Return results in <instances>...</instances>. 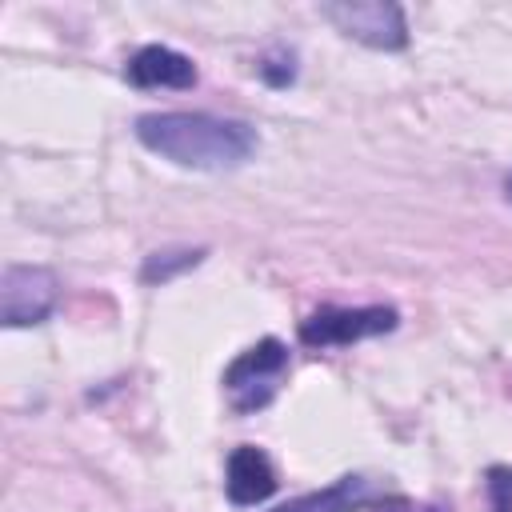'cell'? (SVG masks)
Listing matches in <instances>:
<instances>
[{
	"mask_svg": "<svg viewBox=\"0 0 512 512\" xmlns=\"http://www.w3.org/2000/svg\"><path fill=\"white\" fill-rule=\"evenodd\" d=\"M320 16L336 24L348 40L368 44L376 52H400L408 44L404 12L392 0H332L320 8Z\"/></svg>",
	"mask_w": 512,
	"mask_h": 512,
	"instance_id": "2",
	"label": "cell"
},
{
	"mask_svg": "<svg viewBox=\"0 0 512 512\" xmlns=\"http://www.w3.org/2000/svg\"><path fill=\"white\" fill-rule=\"evenodd\" d=\"M484 488H488L492 512H512V468L508 464H492L484 476Z\"/></svg>",
	"mask_w": 512,
	"mask_h": 512,
	"instance_id": "10",
	"label": "cell"
},
{
	"mask_svg": "<svg viewBox=\"0 0 512 512\" xmlns=\"http://www.w3.org/2000/svg\"><path fill=\"white\" fill-rule=\"evenodd\" d=\"M260 76H264L268 84H276V88H284V84H292V80H296V68H292V56H288V60H264V64H260Z\"/></svg>",
	"mask_w": 512,
	"mask_h": 512,
	"instance_id": "11",
	"label": "cell"
},
{
	"mask_svg": "<svg viewBox=\"0 0 512 512\" xmlns=\"http://www.w3.org/2000/svg\"><path fill=\"white\" fill-rule=\"evenodd\" d=\"M128 80L136 88H192L196 84V64L164 44H148L128 60Z\"/></svg>",
	"mask_w": 512,
	"mask_h": 512,
	"instance_id": "5",
	"label": "cell"
},
{
	"mask_svg": "<svg viewBox=\"0 0 512 512\" xmlns=\"http://www.w3.org/2000/svg\"><path fill=\"white\" fill-rule=\"evenodd\" d=\"M204 256H208L204 248H172V252H152V256L144 260V268H140V280H144V284H164V280H172V276H180V272L196 268Z\"/></svg>",
	"mask_w": 512,
	"mask_h": 512,
	"instance_id": "9",
	"label": "cell"
},
{
	"mask_svg": "<svg viewBox=\"0 0 512 512\" xmlns=\"http://www.w3.org/2000/svg\"><path fill=\"white\" fill-rule=\"evenodd\" d=\"M284 360H288V352H284L280 340H260V344L248 348L240 360H232V368L224 372V384H228L232 392H240V388H248V384H256V380H264V376H276V372L284 368Z\"/></svg>",
	"mask_w": 512,
	"mask_h": 512,
	"instance_id": "8",
	"label": "cell"
},
{
	"mask_svg": "<svg viewBox=\"0 0 512 512\" xmlns=\"http://www.w3.org/2000/svg\"><path fill=\"white\" fill-rule=\"evenodd\" d=\"M60 304V280L40 264H8L0 276V324L28 328L44 324Z\"/></svg>",
	"mask_w": 512,
	"mask_h": 512,
	"instance_id": "3",
	"label": "cell"
},
{
	"mask_svg": "<svg viewBox=\"0 0 512 512\" xmlns=\"http://www.w3.org/2000/svg\"><path fill=\"white\" fill-rule=\"evenodd\" d=\"M396 308H320L300 324L304 344H352L364 336H380L396 328Z\"/></svg>",
	"mask_w": 512,
	"mask_h": 512,
	"instance_id": "4",
	"label": "cell"
},
{
	"mask_svg": "<svg viewBox=\"0 0 512 512\" xmlns=\"http://www.w3.org/2000/svg\"><path fill=\"white\" fill-rule=\"evenodd\" d=\"M136 140L196 172H224L240 168L256 152V128L244 120H220L208 112H148L136 120Z\"/></svg>",
	"mask_w": 512,
	"mask_h": 512,
	"instance_id": "1",
	"label": "cell"
},
{
	"mask_svg": "<svg viewBox=\"0 0 512 512\" xmlns=\"http://www.w3.org/2000/svg\"><path fill=\"white\" fill-rule=\"evenodd\" d=\"M428 512H440V508H428Z\"/></svg>",
	"mask_w": 512,
	"mask_h": 512,
	"instance_id": "13",
	"label": "cell"
},
{
	"mask_svg": "<svg viewBox=\"0 0 512 512\" xmlns=\"http://www.w3.org/2000/svg\"><path fill=\"white\" fill-rule=\"evenodd\" d=\"M276 492V472L268 464V456L252 444L236 448L228 456V496L232 504H260Z\"/></svg>",
	"mask_w": 512,
	"mask_h": 512,
	"instance_id": "6",
	"label": "cell"
},
{
	"mask_svg": "<svg viewBox=\"0 0 512 512\" xmlns=\"http://www.w3.org/2000/svg\"><path fill=\"white\" fill-rule=\"evenodd\" d=\"M372 500V480L364 476H340L336 484L320 488V492H308V496H296L272 512H352L360 504Z\"/></svg>",
	"mask_w": 512,
	"mask_h": 512,
	"instance_id": "7",
	"label": "cell"
},
{
	"mask_svg": "<svg viewBox=\"0 0 512 512\" xmlns=\"http://www.w3.org/2000/svg\"><path fill=\"white\" fill-rule=\"evenodd\" d=\"M504 192H508V204H512V176H508V184H504Z\"/></svg>",
	"mask_w": 512,
	"mask_h": 512,
	"instance_id": "12",
	"label": "cell"
}]
</instances>
